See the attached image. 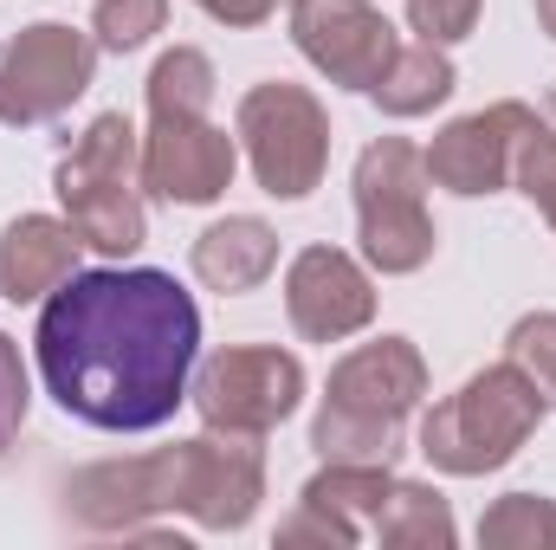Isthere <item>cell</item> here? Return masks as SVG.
Instances as JSON below:
<instances>
[{"instance_id": "cell-1", "label": "cell", "mask_w": 556, "mask_h": 550, "mask_svg": "<svg viewBox=\"0 0 556 550\" xmlns=\"http://www.w3.org/2000/svg\"><path fill=\"white\" fill-rule=\"evenodd\" d=\"M201 363V304L162 266H85L33 324L46 396L98 434H149L188 402Z\"/></svg>"}, {"instance_id": "cell-2", "label": "cell", "mask_w": 556, "mask_h": 550, "mask_svg": "<svg viewBox=\"0 0 556 550\" xmlns=\"http://www.w3.org/2000/svg\"><path fill=\"white\" fill-rule=\"evenodd\" d=\"M266 499V453L260 440L194 434L155 453L98 460L65 479V518L78 532H142L155 518H188L201 532H247Z\"/></svg>"}, {"instance_id": "cell-3", "label": "cell", "mask_w": 556, "mask_h": 550, "mask_svg": "<svg viewBox=\"0 0 556 550\" xmlns=\"http://www.w3.org/2000/svg\"><path fill=\"white\" fill-rule=\"evenodd\" d=\"M427 402V357L415 337L389 330L376 343H356L330 363L324 396L311 414L317 460L350 466H395L408 453V421Z\"/></svg>"}, {"instance_id": "cell-4", "label": "cell", "mask_w": 556, "mask_h": 550, "mask_svg": "<svg viewBox=\"0 0 556 550\" xmlns=\"http://www.w3.org/2000/svg\"><path fill=\"white\" fill-rule=\"evenodd\" d=\"M59 214L72 221V234L104 253V260H130L149 240V195H142V130L124 111H98L85 124V137L65 149L59 175H52Z\"/></svg>"}, {"instance_id": "cell-5", "label": "cell", "mask_w": 556, "mask_h": 550, "mask_svg": "<svg viewBox=\"0 0 556 550\" xmlns=\"http://www.w3.org/2000/svg\"><path fill=\"white\" fill-rule=\"evenodd\" d=\"M544 414H551V402L511 363H485L453 396H440L420 414L415 447L446 479H485V473H498L525 453V440L544 427Z\"/></svg>"}, {"instance_id": "cell-6", "label": "cell", "mask_w": 556, "mask_h": 550, "mask_svg": "<svg viewBox=\"0 0 556 550\" xmlns=\"http://www.w3.org/2000/svg\"><path fill=\"white\" fill-rule=\"evenodd\" d=\"M427 155L408 137H376L356 168H350V195H356V247L363 266L382 278H415L433 247L440 227L427 214Z\"/></svg>"}, {"instance_id": "cell-7", "label": "cell", "mask_w": 556, "mask_h": 550, "mask_svg": "<svg viewBox=\"0 0 556 550\" xmlns=\"http://www.w3.org/2000/svg\"><path fill=\"white\" fill-rule=\"evenodd\" d=\"M233 137L260 195L273 201H311L330 175V111L311 85L260 78L233 111Z\"/></svg>"}, {"instance_id": "cell-8", "label": "cell", "mask_w": 556, "mask_h": 550, "mask_svg": "<svg viewBox=\"0 0 556 550\" xmlns=\"http://www.w3.org/2000/svg\"><path fill=\"white\" fill-rule=\"evenodd\" d=\"M304 357L278 350V343H227L214 357L194 363L188 402L201 414L207 434H233V440H266L291 414L304 409Z\"/></svg>"}, {"instance_id": "cell-9", "label": "cell", "mask_w": 556, "mask_h": 550, "mask_svg": "<svg viewBox=\"0 0 556 550\" xmlns=\"http://www.w3.org/2000/svg\"><path fill=\"white\" fill-rule=\"evenodd\" d=\"M98 78V39L65 20H33L0 39V124L33 130L59 124Z\"/></svg>"}, {"instance_id": "cell-10", "label": "cell", "mask_w": 556, "mask_h": 550, "mask_svg": "<svg viewBox=\"0 0 556 550\" xmlns=\"http://www.w3.org/2000/svg\"><path fill=\"white\" fill-rule=\"evenodd\" d=\"M285 33L317 78H330L337 91H363V98L402 52V33L389 26L376 0H291Z\"/></svg>"}, {"instance_id": "cell-11", "label": "cell", "mask_w": 556, "mask_h": 550, "mask_svg": "<svg viewBox=\"0 0 556 550\" xmlns=\"http://www.w3.org/2000/svg\"><path fill=\"white\" fill-rule=\"evenodd\" d=\"M240 175V137L214 117H149L142 195L162 208H214Z\"/></svg>"}, {"instance_id": "cell-12", "label": "cell", "mask_w": 556, "mask_h": 550, "mask_svg": "<svg viewBox=\"0 0 556 550\" xmlns=\"http://www.w3.org/2000/svg\"><path fill=\"white\" fill-rule=\"evenodd\" d=\"M285 317L304 343H350L376 324V273L343 247H304L285 266Z\"/></svg>"}, {"instance_id": "cell-13", "label": "cell", "mask_w": 556, "mask_h": 550, "mask_svg": "<svg viewBox=\"0 0 556 550\" xmlns=\"http://www.w3.org/2000/svg\"><path fill=\"white\" fill-rule=\"evenodd\" d=\"M531 104L518 98H498L485 111H466L453 117L440 137L427 142V182L459 195V201H485V195H505L511 188V155H518V137L531 130Z\"/></svg>"}, {"instance_id": "cell-14", "label": "cell", "mask_w": 556, "mask_h": 550, "mask_svg": "<svg viewBox=\"0 0 556 550\" xmlns=\"http://www.w3.org/2000/svg\"><path fill=\"white\" fill-rule=\"evenodd\" d=\"M72 273H85V240L65 214H13L0 227V298L46 304Z\"/></svg>"}, {"instance_id": "cell-15", "label": "cell", "mask_w": 556, "mask_h": 550, "mask_svg": "<svg viewBox=\"0 0 556 550\" xmlns=\"http://www.w3.org/2000/svg\"><path fill=\"white\" fill-rule=\"evenodd\" d=\"M188 266H194V278L207 291L247 298V291H260L278 273V227L260 221V214H227V221H214V227L194 234Z\"/></svg>"}, {"instance_id": "cell-16", "label": "cell", "mask_w": 556, "mask_h": 550, "mask_svg": "<svg viewBox=\"0 0 556 550\" xmlns=\"http://www.w3.org/2000/svg\"><path fill=\"white\" fill-rule=\"evenodd\" d=\"M453 91H459V65H453V52L415 39V46H402V52L389 59V72L376 78L369 104H376L382 117H395V124H415V117H433Z\"/></svg>"}, {"instance_id": "cell-17", "label": "cell", "mask_w": 556, "mask_h": 550, "mask_svg": "<svg viewBox=\"0 0 556 550\" xmlns=\"http://www.w3.org/2000/svg\"><path fill=\"white\" fill-rule=\"evenodd\" d=\"M369 545L389 550H453L459 545V525H453V505L440 486L427 479H395L382 512L369 518Z\"/></svg>"}, {"instance_id": "cell-18", "label": "cell", "mask_w": 556, "mask_h": 550, "mask_svg": "<svg viewBox=\"0 0 556 550\" xmlns=\"http://www.w3.org/2000/svg\"><path fill=\"white\" fill-rule=\"evenodd\" d=\"M389 486H395V466H350V460H324L311 479H304V505H317L324 518H337L343 532H350V545H363L369 538V518L382 512V499H389Z\"/></svg>"}, {"instance_id": "cell-19", "label": "cell", "mask_w": 556, "mask_h": 550, "mask_svg": "<svg viewBox=\"0 0 556 550\" xmlns=\"http://www.w3.org/2000/svg\"><path fill=\"white\" fill-rule=\"evenodd\" d=\"M214 91H220V78H214V59L201 46H168L142 78L149 117H207Z\"/></svg>"}, {"instance_id": "cell-20", "label": "cell", "mask_w": 556, "mask_h": 550, "mask_svg": "<svg viewBox=\"0 0 556 550\" xmlns=\"http://www.w3.org/2000/svg\"><path fill=\"white\" fill-rule=\"evenodd\" d=\"M485 550H556V499L544 492H505L479 512Z\"/></svg>"}, {"instance_id": "cell-21", "label": "cell", "mask_w": 556, "mask_h": 550, "mask_svg": "<svg viewBox=\"0 0 556 550\" xmlns=\"http://www.w3.org/2000/svg\"><path fill=\"white\" fill-rule=\"evenodd\" d=\"M155 33H168V0H98L91 7V39L98 52H142Z\"/></svg>"}, {"instance_id": "cell-22", "label": "cell", "mask_w": 556, "mask_h": 550, "mask_svg": "<svg viewBox=\"0 0 556 550\" xmlns=\"http://www.w3.org/2000/svg\"><path fill=\"white\" fill-rule=\"evenodd\" d=\"M505 363L556 409V311H525L505 330Z\"/></svg>"}, {"instance_id": "cell-23", "label": "cell", "mask_w": 556, "mask_h": 550, "mask_svg": "<svg viewBox=\"0 0 556 550\" xmlns=\"http://www.w3.org/2000/svg\"><path fill=\"white\" fill-rule=\"evenodd\" d=\"M511 188L551 221L556 234V130L544 117H531V130L518 137V155H511Z\"/></svg>"}, {"instance_id": "cell-24", "label": "cell", "mask_w": 556, "mask_h": 550, "mask_svg": "<svg viewBox=\"0 0 556 550\" xmlns=\"http://www.w3.org/2000/svg\"><path fill=\"white\" fill-rule=\"evenodd\" d=\"M485 0H408V33L427 46H459L479 33Z\"/></svg>"}, {"instance_id": "cell-25", "label": "cell", "mask_w": 556, "mask_h": 550, "mask_svg": "<svg viewBox=\"0 0 556 550\" xmlns=\"http://www.w3.org/2000/svg\"><path fill=\"white\" fill-rule=\"evenodd\" d=\"M26 414H33V370H26L20 343L0 330V453L26 434Z\"/></svg>"}, {"instance_id": "cell-26", "label": "cell", "mask_w": 556, "mask_h": 550, "mask_svg": "<svg viewBox=\"0 0 556 550\" xmlns=\"http://www.w3.org/2000/svg\"><path fill=\"white\" fill-rule=\"evenodd\" d=\"M214 26H233V33H253V26H266L278 13V0H194Z\"/></svg>"}, {"instance_id": "cell-27", "label": "cell", "mask_w": 556, "mask_h": 550, "mask_svg": "<svg viewBox=\"0 0 556 550\" xmlns=\"http://www.w3.org/2000/svg\"><path fill=\"white\" fill-rule=\"evenodd\" d=\"M531 7H538V26L556 39V0H531Z\"/></svg>"}]
</instances>
